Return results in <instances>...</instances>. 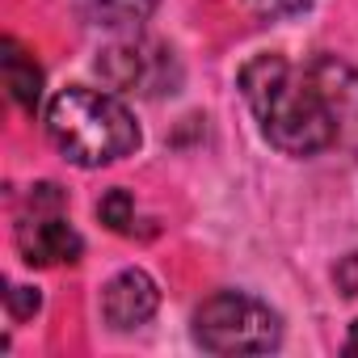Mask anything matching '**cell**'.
<instances>
[{"label": "cell", "mask_w": 358, "mask_h": 358, "mask_svg": "<svg viewBox=\"0 0 358 358\" xmlns=\"http://www.w3.org/2000/svg\"><path fill=\"white\" fill-rule=\"evenodd\" d=\"M341 64L320 59L312 68H295L287 55H253L241 68V93L270 139V148L287 156H316L337 143L345 93H337Z\"/></svg>", "instance_id": "1"}, {"label": "cell", "mask_w": 358, "mask_h": 358, "mask_svg": "<svg viewBox=\"0 0 358 358\" xmlns=\"http://www.w3.org/2000/svg\"><path fill=\"white\" fill-rule=\"evenodd\" d=\"M47 135L80 169H101L139 148L135 114L114 97V89L72 85L51 97L47 106Z\"/></svg>", "instance_id": "2"}, {"label": "cell", "mask_w": 358, "mask_h": 358, "mask_svg": "<svg viewBox=\"0 0 358 358\" xmlns=\"http://www.w3.org/2000/svg\"><path fill=\"white\" fill-rule=\"evenodd\" d=\"M194 341L207 354H266L282 341V320L257 295L215 291L194 312Z\"/></svg>", "instance_id": "3"}, {"label": "cell", "mask_w": 358, "mask_h": 358, "mask_svg": "<svg viewBox=\"0 0 358 358\" xmlns=\"http://www.w3.org/2000/svg\"><path fill=\"white\" fill-rule=\"evenodd\" d=\"M97 76L114 89V93H139V97H160L173 93L177 85V59L169 47L139 38V34H122L114 47H106L97 55Z\"/></svg>", "instance_id": "4"}, {"label": "cell", "mask_w": 358, "mask_h": 358, "mask_svg": "<svg viewBox=\"0 0 358 358\" xmlns=\"http://www.w3.org/2000/svg\"><path fill=\"white\" fill-rule=\"evenodd\" d=\"M160 308V287L148 270L131 266V270H118L106 287H101V316L110 329L118 333H131L139 324H148Z\"/></svg>", "instance_id": "5"}, {"label": "cell", "mask_w": 358, "mask_h": 358, "mask_svg": "<svg viewBox=\"0 0 358 358\" xmlns=\"http://www.w3.org/2000/svg\"><path fill=\"white\" fill-rule=\"evenodd\" d=\"M17 249L30 266H72L85 253V241L64 220V211H30L17 224Z\"/></svg>", "instance_id": "6"}, {"label": "cell", "mask_w": 358, "mask_h": 358, "mask_svg": "<svg viewBox=\"0 0 358 358\" xmlns=\"http://www.w3.org/2000/svg\"><path fill=\"white\" fill-rule=\"evenodd\" d=\"M76 9L89 26L110 34H139L143 22L156 13V0H76Z\"/></svg>", "instance_id": "7"}, {"label": "cell", "mask_w": 358, "mask_h": 358, "mask_svg": "<svg viewBox=\"0 0 358 358\" xmlns=\"http://www.w3.org/2000/svg\"><path fill=\"white\" fill-rule=\"evenodd\" d=\"M0 51H5V55H0V68H5V85H9L13 101L26 114H34L38 110V97H43V72H38V64L13 38H5V47H0Z\"/></svg>", "instance_id": "8"}, {"label": "cell", "mask_w": 358, "mask_h": 358, "mask_svg": "<svg viewBox=\"0 0 358 358\" xmlns=\"http://www.w3.org/2000/svg\"><path fill=\"white\" fill-rule=\"evenodd\" d=\"M97 215H101V224H106V228L127 232V228L135 224V203H131V194H127V190H110V194L97 203Z\"/></svg>", "instance_id": "9"}, {"label": "cell", "mask_w": 358, "mask_h": 358, "mask_svg": "<svg viewBox=\"0 0 358 358\" xmlns=\"http://www.w3.org/2000/svg\"><path fill=\"white\" fill-rule=\"evenodd\" d=\"M5 303H9V312H13V320H26V316H34L38 312V291L34 287H9L5 291Z\"/></svg>", "instance_id": "10"}, {"label": "cell", "mask_w": 358, "mask_h": 358, "mask_svg": "<svg viewBox=\"0 0 358 358\" xmlns=\"http://www.w3.org/2000/svg\"><path fill=\"white\" fill-rule=\"evenodd\" d=\"M249 5L257 9V13H270V17H282V13H299V9H308L312 0H249Z\"/></svg>", "instance_id": "11"}, {"label": "cell", "mask_w": 358, "mask_h": 358, "mask_svg": "<svg viewBox=\"0 0 358 358\" xmlns=\"http://www.w3.org/2000/svg\"><path fill=\"white\" fill-rule=\"evenodd\" d=\"M337 287H341L345 295H358V253L337 266Z\"/></svg>", "instance_id": "12"}, {"label": "cell", "mask_w": 358, "mask_h": 358, "mask_svg": "<svg viewBox=\"0 0 358 358\" xmlns=\"http://www.w3.org/2000/svg\"><path fill=\"white\" fill-rule=\"evenodd\" d=\"M345 354H358V320L350 324V337H345Z\"/></svg>", "instance_id": "13"}]
</instances>
